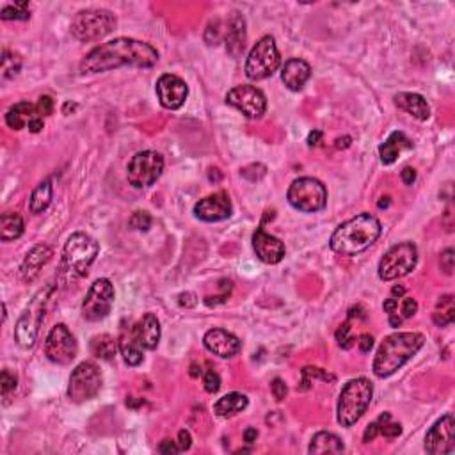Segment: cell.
<instances>
[{"label": "cell", "instance_id": "17", "mask_svg": "<svg viewBox=\"0 0 455 455\" xmlns=\"http://www.w3.org/2000/svg\"><path fill=\"white\" fill-rule=\"evenodd\" d=\"M157 96L158 102L164 109L178 110L185 103L189 96V88L184 78L178 75L165 73L157 81Z\"/></svg>", "mask_w": 455, "mask_h": 455}, {"label": "cell", "instance_id": "28", "mask_svg": "<svg viewBox=\"0 0 455 455\" xmlns=\"http://www.w3.org/2000/svg\"><path fill=\"white\" fill-rule=\"evenodd\" d=\"M247 406H249V401H247L246 395H242V393H228V395H224L223 398L215 402L213 413L220 418H232V416L242 413Z\"/></svg>", "mask_w": 455, "mask_h": 455}, {"label": "cell", "instance_id": "37", "mask_svg": "<svg viewBox=\"0 0 455 455\" xmlns=\"http://www.w3.org/2000/svg\"><path fill=\"white\" fill-rule=\"evenodd\" d=\"M336 341L341 349H345V350L353 349L354 343H356V336L353 334V327H350V322H343L340 327H338Z\"/></svg>", "mask_w": 455, "mask_h": 455}, {"label": "cell", "instance_id": "45", "mask_svg": "<svg viewBox=\"0 0 455 455\" xmlns=\"http://www.w3.org/2000/svg\"><path fill=\"white\" fill-rule=\"evenodd\" d=\"M36 110L40 116H50V114L54 112V100H52V96H41V98L37 100Z\"/></svg>", "mask_w": 455, "mask_h": 455}, {"label": "cell", "instance_id": "56", "mask_svg": "<svg viewBox=\"0 0 455 455\" xmlns=\"http://www.w3.org/2000/svg\"><path fill=\"white\" fill-rule=\"evenodd\" d=\"M401 324H402V317H398L396 313H391V315H389V326L398 327Z\"/></svg>", "mask_w": 455, "mask_h": 455}, {"label": "cell", "instance_id": "49", "mask_svg": "<svg viewBox=\"0 0 455 455\" xmlns=\"http://www.w3.org/2000/svg\"><path fill=\"white\" fill-rule=\"evenodd\" d=\"M358 345H360V350L361 353H370L372 350V347H374V338L370 336V334H361L360 336V340H358Z\"/></svg>", "mask_w": 455, "mask_h": 455}, {"label": "cell", "instance_id": "6", "mask_svg": "<svg viewBox=\"0 0 455 455\" xmlns=\"http://www.w3.org/2000/svg\"><path fill=\"white\" fill-rule=\"evenodd\" d=\"M118 25V20L107 9H84L75 15L71 22V34L78 41H98L109 36Z\"/></svg>", "mask_w": 455, "mask_h": 455}, {"label": "cell", "instance_id": "34", "mask_svg": "<svg viewBox=\"0 0 455 455\" xmlns=\"http://www.w3.org/2000/svg\"><path fill=\"white\" fill-rule=\"evenodd\" d=\"M454 319H455L454 295H450V294L441 295L436 302V308H434L432 322L439 327H447L454 322Z\"/></svg>", "mask_w": 455, "mask_h": 455}, {"label": "cell", "instance_id": "31", "mask_svg": "<svg viewBox=\"0 0 455 455\" xmlns=\"http://www.w3.org/2000/svg\"><path fill=\"white\" fill-rule=\"evenodd\" d=\"M23 219L16 212H6L0 217V239L2 242H11L23 235Z\"/></svg>", "mask_w": 455, "mask_h": 455}, {"label": "cell", "instance_id": "25", "mask_svg": "<svg viewBox=\"0 0 455 455\" xmlns=\"http://www.w3.org/2000/svg\"><path fill=\"white\" fill-rule=\"evenodd\" d=\"M413 148L411 141L406 137L404 132H393L389 134L388 139L379 146V155H381V162L384 165H391L398 160L402 151H408Z\"/></svg>", "mask_w": 455, "mask_h": 455}, {"label": "cell", "instance_id": "15", "mask_svg": "<svg viewBox=\"0 0 455 455\" xmlns=\"http://www.w3.org/2000/svg\"><path fill=\"white\" fill-rule=\"evenodd\" d=\"M226 103L235 107L249 119H260L267 110V98L264 91L247 84L230 89L226 95Z\"/></svg>", "mask_w": 455, "mask_h": 455}, {"label": "cell", "instance_id": "18", "mask_svg": "<svg viewBox=\"0 0 455 455\" xmlns=\"http://www.w3.org/2000/svg\"><path fill=\"white\" fill-rule=\"evenodd\" d=\"M233 206L226 192H215L199 199L194 206V215L205 223H220L232 217Z\"/></svg>", "mask_w": 455, "mask_h": 455}, {"label": "cell", "instance_id": "23", "mask_svg": "<svg viewBox=\"0 0 455 455\" xmlns=\"http://www.w3.org/2000/svg\"><path fill=\"white\" fill-rule=\"evenodd\" d=\"M312 77V66L302 59H290L281 70V81L290 91H301Z\"/></svg>", "mask_w": 455, "mask_h": 455}, {"label": "cell", "instance_id": "48", "mask_svg": "<svg viewBox=\"0 0 455 455\" xmlns=\"http://www.w3.org/2000/svg\"><path fill=\"white\" fill-rule=\"evenodd\" d=\"M178 447H180V451H185V450H189V448H191V444H192V437H191V432H189V430H180V432H178Z\"/></svg>", "mask_w": 455, "mask_h": 455}, {"label": "cell", "instance_id": "19", "mask_svg": "<svg viewBox=\"0 0 455 455\" xmlns=\"http://www.w3.org/2000/svg\"><path fill=\"white\" fill-rule=\"evenodd\" d=\"M203 345L208 353L223 358V360H230L242 350V341L226 329L206 331V334L203 336Z\"/></svg>", "mask_w": 455, "mask_h": 455}, {"label": "cell", "instance_id": "43", "mask_svg": "<svg viewBox=\"0 0 455 455\" xmlns=\"http://www.w3.org/2000/svg\"><path fill=\"white\" fill-rule=\"evenodd\" d=\"M439 265H441V271H443L444 274L450 276L451 272H454V265H455L454 249H447V251H443V253H441Z\"/></svg>", "mask_w": 455, "mask_h": 455}, {"label": "cell", "instance_id": "41", "mask_svg": "<svg viewBox=\"0 0 455 455\" xmlns=\"http://www.w3.org/2000/svg\"><path fill=\"white\" fill-rule=\"evenodd\" d=\"M377 422V420H375ZM379 427H381V434L384 437H388V439H395V437H398L402 434V425L401 423H391V420L386 423H379Z\"/></svg>", "mask_w": 455, "mask_h": 455}, {"label": "cell", "instance_id": "30", "mask_svg": "<svg viewBox=\"0 0 455 455\" xmlns=\"http://www.w3.org/2000/svg\"><path fill=\"white\" fill-rule=\"evenodd\" d=\"M36 112L37 110L32 103L20 102L8 110V114H6V123H8L9 129L22 130L29 125L30 119L36 118Z\"/></svg>", "mask_w": 455, "mask_h": 455}, {"label": "cell", "instance_id": "11", "mask_svg": "<svg viewBox=\"0 0 455 455\" xmlns=\"http://www.w3.org/2000/svg\"><path fill=\"white\" fill-rule=\"evenodd\" d=\"M102 372L93 361H82L75 367L70 375V384H68V398L73 404H84L91 401L102 389Z\"/></svg>", "mask_w": 455, "mask_h": 455}, {"label": "cell", "instance_id": "55", "mask_svg": "<svg viewBox=\"0 0 455 455\" xmlns=\"http://www.w3.org/2000/svg\"><path fill=\"white\" fill-rule=\"evenodd\" d=\"M322 136H324V134L320 132V130H313V132L308 136V144H309V146H317V144H319L320 141H322Z\"/></svg>", "mask_w": 455, "mask_h": 455}, {"label": "cell", "instance_id": "21", "mask_svg": "<svg viewBox=\"0 0 455 455\" xmlns=\"http://www.w3.org/2000/svg\"><path fill=\"white\" fill-rule=\"evenodd\" d=\"M50 258L52 249L47 244H37V246H34L32 249L25 254L22 267H20V276H22L23 281H34V279L37 278V274H40L41 268L50 261Z\"/></svg>", "mask_w": 455, "mask_h": 455}, {"label": "cell", "instance_id": "1", "mask_svg": "<svg viewBox=\"0 0 455 455\" xmlns=\"http://www.w3.org/2000/svg\"><path fill=\"white\" fill-rule=\"evenodd\" d=\"M158 63V52L144 41L132 37H116L93 48L81 63V73H105L123 66L153 68Z\"/></svg>", "mask_w": 455, "mask_h": 455}, {"label": "cell", "instance_id": "8", "mask_svg": "<svg viewBox=\"0 0 455 455\" xmlns=\"http://www.w3.org/2000/svg\"><path fill=\"white\" fill-rule=\"evenodd\" d=\"M287 199L295 210L305 213H315L326 208L327 189L320 180L312 177H302L292 182L288 187Z\"/></svg>", "mask_w": 455, "mask_h": 455}, {"label": "cell", "instance_id": "16", "mask_svg": "<svg viewBox=\"0 0 455 455\" xmlns=\"http://www.w3.org/2000/svg\"><path fill=\"white\" fill-rule=\"evenodd\" d=\"M425 450L430 455H448L455 450V420L444 415L429 429L425 436Z\"/></svg>", "mask_w": 455, "mask_h": 455}, {"label": "cell", "instance_id": "7", "mask_svg": "<svg viewBox=\"0 0 455 455\" xmlns=\"http://www.w3.org/2000/svg\"><path fill=\"white\" fill-rule=\"evenodd\" d=\"M281 66V54L272 36H264L253 48L246 61V75L249 81L260 82L272 77Z\"/></svg>", "mask_w": 455, "mask_h": 455}, {"label": "cell", "instance_id": "47", "mask_svg": "<svg viewBox=\"0 0 455 455\" xmlns=\"http://www.w3.org/2000/svg\"><path fill=\"white\" fill-rule=\"evenodd\" d=\"M379 434H381V427H379V423L377 422L370 423V425L367 427V430H365L363 441L365 443H370V441H374Z\"/></svg>", "mask_w": 455, "mask_h": 455}, {"label": "cell", "instance_id": "50", "mask_svg": "<svg viewBox=\"0 0 455 455\" xmlns=\"http://www.w3.org/2000/svg\"><path fill=\"white\" fill-rule=\"evenodd\" d=\"M178 302H180L182 308H194L198 305V299H196V295L192 292H185V294L180 295V301Z\"/></svg>", "mask_w": 455, "mask_h": 455}, {"label": "cell", "instance_id": "52", "mask_svg": "<svg viewBox=\"0 0 455 455\" xmlns=\"http://www.w3.org/2000/svg\"><path fill=\"white\" fill-rule=\"evenodd\" d=\"M382 308H384V312L388 313V315H391V313H396V309H398V299H395V297L386 299L384 305H382Z\"/></svg>", "mask_w": 455, "mask_h": 455}, {"label": "cell", "instance_id": "14", "mask_svg": "<svg viewBox=\"0 0 455 455\" xmlns=\"http://www.w3.org/2000/svg\"><path fill=\"white\" fill-rule=\"evenodd\" d=\"M78 343L64 324L52 327L45 341V356L55 365H70L77 358Z\"/></svg>", "mask_w": 455, "mask_h": 455}, {"label": "cell", "instance_id": "20", "mask_svg": "<svg viewBox=\"0 0 455 455\" xmlns=\"http://www.w3.org/2000/svg\"><path fill=\"white\" fill-rule=\"evenodd\" d=\"M253 249L256 253L258 260L264 261L267 265H276L285 258V244L278 239V237L271 235L264 230V228H258L253 235Z\"/></svg>", "mask_w": 455, "mask_h": 455}, {"label": "cell", "instance_id": "5", "mask_svg": "<svg viewBox=\"0 0 455 455\" xmlns=\"http://www.w3.org/2000/svg\"><path fill=\"white\" fill-rule=\"evenodd\" d=\"M52 290H54V287H47L37 292L32 297V301L29 302V306H27L22 315H20L18 322H16L15 326V338L22 349H30V347H34V343H36L41 322L45 320L47 302L48 299H50Z\"/></svg>", "mask_w": 455, "mask_h": 455}, {"label": "cell", "instance_id": "58", "mask_svg": "<svg viewBox=\"0 0 455 455\" xmlns=\"http://www.w3.org/2000/svg\"><path fill=\"white\" fill-rule=\"evenodd\" d=\"M391 294L393 295H398V297H401V295L406 294V290H404V287H393Z\"/></svg>", "mask_w": 455, "mask_h": 455}, {"label": "cell", "instance_id": "54", "mask_svg": "<svg viewBox=\"0 0 455 455\" xmlns=\"http://www.w3.org/2000/svg\"><path fill=\"white\" fill-rule=\"evenodd\" d=\"M256 437H258V430L253 429V427H249V429L244 430V441H246L247 444L254 443V441H256Z\"/></svg>", "mask_w": 455, "mask_h": 455}, {"label": "cell", "instance_id": "9", "mask_svg": "<svg viewBox=\"0 0 455 455\" xmlns=\"http://www.w3.org/2000/svg\"><path fill=\"white\" fill-rule=\"evenodd\" d=\"M100 253V244L88 233L77 232L68 239L63 251L64 267L77 276L88 274Z\"/></svg>", "mask_w": 455, "mask_h": 455}, {"label": "cell", "instance_id": "57", "mask_svg": "<svg viewBox=\"0 0 455 455\" xmlns=\"http://www.w3.org/2000/svg\"><path fill=\"white\" fill-rule=\"evenodd\" d=\"M350 146V137H343V139L336 141V148H347Z\"/></svg>", "mask_w": 455, "mask_h": 455}, {"label": "cell", "instance_id": "4", "mask_svg": "<svg viewBox=\"0 0 455 455\" xmlns=\"http://www.w3.org/2000/svg\"><path fill=\"white\" fill-rule=\"evenodd\" d=\"M374 396V386L368 379L358 377L343 386L338 398L336 420L341 427H353L367 413Z\"/></svg>", "mask_w": 455, "mask_h": 455}, {"label": "cell", "instance_id": "22", "mask_svg": "<svg viewBox=\"0 0 455 455\" xmlns=\"http://www.w3.org/2000/svg\"><path fill=\"white\" fill-rule=\"evenodd\" d=\"M134 329V336L139 341V345L146 350H155L160 341V322L153 313H146Z\"/></svg>", "mask_w": 455, "mask_h": 455}, {"label": "cell", "instance_id": "59", "mask_svg": "<svg viewBox=\"0 0 455 455\" xmlns=\"http://www.w3.org/2000/svg\"><path fill=\"white\" fill-rule=\"evenodd\" d=\"M388 206H389V196L381 198V201H379V208H388Z\"/></svg>", "mask_w": 455, "mask_h": 455}, {"label": "cell", "instance_id": "44", "mask_svg": "<svg viewBox=\"0 0 455 455\" xmlns=\"http://www.w3.org/2000/svg\"><path fill=\"white\" fill-rule=\"evenodd\" d=\"M416 312H418V302L413 297H406L401 305L402 319H411V317L416 315Z\"/></svg>", "mask_w": 455, "mask_h": 455}, {"label": "cell", "instance_id": "26", "mask_svg": "<svg viewBox=\"0 0 455 455\" xmlns=\"http://www.w3.org/2000/svg\"><path fill=\"white\" fill-rule=\"evenodd\" d=\"M395 105L420 122H427L430 118L429 103L418 93H398L395 95Z\"/></svg>", "mask_w": 455, "mask_h": 455}, {"label": "cell", "instance_id": "24", "mask_svg": "<svg viewBox=\"0 0 455 455\" xmlns=\"http://www.w3.org/2000/svg\"><path fill=\"white\" fill-rule=\"evenodd\" d=\"M244 48H246V20L240 13H233L232 18L228 20L226 50L233 57H239Z\"/></svg>", "mask_w": 455, "mask_h": 455}, {"label": "cell", "instance_id": "13", "mask_svg": "<svg viewBox=\"0 0 455 455\" xmlns=\"http://www.w3.org/2000/svg\"><path fill=\"white\" fill-rule=\"evenodd\" d=\"M114 305V287L110 279L100 278L91 285L82 302V317L88 322H100L110 313Z\"/></svg>", "mask_w": 455, "mask_h": 455}, {"label": "cell", "instance_id": "53", "mask_svg": "<svg viewBox=\"0 0 455 455\" xmlns=\"http://www.w3.org/2000/svg\"><path fill=\"white\" fill-rule=\"evenodd\" d=\"M43 126H45L43 118H41V116H36L34 119H30L29 125H27V129H29L32 134H37V132H41V129H43Z\"/></svg>", "mask_w": 455, "mask_h": 455}, {"label": "cell", "instance_id": "36", "mask_svg": "<svg viewBox=\"0 0 455 455\" xmlns=\"http://www.w3.org/2000/svg\"><path fill=\"white\" fill-rule=\"evenodd\" d=\"M2 20H29V2H16L15 6H4L0 11Z\"/></svg>", "mask_w": 455, "mask_h": 455}, {"label": "cell", "instance_id": "29", "mask_svg": "<svg viewBox=\"0 0 455 455\" xmlns=\"http://www.w3.org/2000/svg\"><path fill=\"white\" fill-rule=\"evenodd\" d=\"M343 450H345V444L341 443V439L336 434L331 432H317L308 448V451L312 455L341 454Z\"/></svg>", "mask_w": 455, "mask_h": 455}, {"label": "cell", "instance_id": "39", "mask_svg": "<svg viewBox=\"0 0 455 455\" xmlns=\"http://www.w3.org/2000/svg\"><path fill=\"white\" fill-rule=\"evenodd\" d=\"M16 384H18L16 375L11 374L9 370H2V375H0V391H2V395L8 396L9 393L15 391Z\"/></svg>", "mask_w": 455, "mask_h": 455}, {"label": "cell", "instance_id": "40", "mask_svg": "<svg viewBox=\"0 0 455 455\" xmlns=\"http://www.w3.org/2000/svg\"><path fill=\"white\" fill-rule=\"evenodd\" d=\"M203 384L208 393H217L220 388V377L215 370H206L205 377H203Z\"/></svg>", "mask_w": 455, "mask_h": 455}, {"label": "cell", "instance_id": "38", "mask_svg": "<svg viewBox=\"0 0 455 455\" xmlns=\"http://www.w3.org/2000/svg\"><path fill=\"white\" fill-rule=\"evenodd\" d=\"M130 226L139 232H148L151 228V215L148 212H136L129 220Z\"/></svg>", "mask_w": 455, "mask_h": 455}, {"label": "cell", "instance_id": "10", "mask_svg": "<svg viewBox=\"0 0 455 455\" xmlns=\"http://www.w3.org/2000/svg\"><path fill=\"white\" fill-rule=\"evenodd\" d=\"M418 264V249L413 242L393 246L379 261V278L382 281H395L415 271Z\"/></svg>", "mask_w": 455, "mask_h": 455}, {"label": "cell", "instance_id": "27", "mask_svg": "<svg viewBox=\"0 0 455 455\" xmlns=\"http://www.w3.org/2000/svg\"><path fill=\"white\" fill-rule=\"evenodd\" d=\"M118 347L123 360H125V363L129 365V367H139V365L143 363L144 360L143 347L139 345V341H137L136 336H134L132 327H130V329L122 331V336H119L118 340Z\"/></svg>", "mask_w": 455, "mask_h": 455}, {"label": "cell", "instance_id": "60", "mask_svg": "<svg viewBox=\"0 0 455 455\" xmlns=\"http://www.w3.org/2000/svg\"><path fill=\"white\" fill-rule=\"evenodd\" d=\"M201 374V370L198 372V365H192V372H191V375L192 377H198V375Z\"/></svg>", "mask_w": 455, "mask_h": 455}, {"label": "cell", "instance_id": "46", "mask_svg": "<svg viewBox=\"0 0 455 455\" xmlns=\"http://www.w3.org/2000/svg\"><path fill=\"white\" fill-rule=\"evenodd\" d=\"M158 451H160V454H178V451H180V447H178L177 441L164 439L160 444H158Z\"/></svg>", "mask_w": 455, "mask_h": 455}, {"label": "cell", "instance_id": "2", "mask_svg": "<svg viewBox=\"0 0 455 455\" xmlns=\"http://www.w3.org/2000/svg\"><path fill=\"white\" fill-rule=\"evenodd\" d=\"M381 232L382 226L377 217L370 213H360L334 230L329 246L338 254L356 256L368 249L381 237Z\"/></svg>", "mask_w": 455, "mask_h": 455}, {"label": "cell", "instance_id": "51", "mask_svg": "<svg viewBox=\"0 0 455 455\" xmlns=\"http://www.w3.org/2000/svg\"><path fill=\"white\" fill-rule=\"evenodd\" d=\"M401 178H402V182H404L406 185H413V184H415V180H416V171L413 167H404V169H402Z\"/></svg>", "mask_w": 455, "mask_h": 455}, {"label": "cell", "instance_id": "42", "mask_svg": "<svg viewBox=\"0 0 455 455\" xmlns=\"http://www.w3.org/2000/svg\"><path fill=\"white\" fill-rule=\"evenodd\" d=\"M271 391H272V395H274V398L276 401H285V398H287V395H288V388H287V384H285V381H283V379H279V377H276L274 381L271 382Z\"/></svg>", "mask_w": 455, "mask_h": 455}, {"label": "cell", "instance_id": "33", "mask_svg": "<svg viewBox=\"0 0 455 455\" xmlns=\"http://www.w3.org/2000/svg\"><path fill=\"white\" fill-rule=\"evenodd\" d=\"M52 196H54V187H52V182L50 180L41 182V184L34 189L32 194H30V199H29L30 213H34V215H37V213H43L45 210L50 206Z\"/></svg>", "mask_w": 455, "mask_h": 455}, {"label": "cell", "instance_id": "32", "mask_svg": "<svg viewBox=\"0 0 455 455\" xmlns=\"http://www.w3.org/2000/svg\"><path fill=\"white\" fill-rule=\"evenodd\" d=\"M89 349H91L93 356L98 358V360L112 361L114 356H116V350H118L119 347L118 341L114 340L110 334H96V336L91 338Z\"/></svg>", "mask_w": 455, "mask_h": 455}, {"label": "cell", "instance_id": "35", "mask_svg": "<svg viewBox=\"0 0 455 455\" xmlns=\"http://www.w3.org/2000/svg\"><path fill=\"white\" fill-rule=\"evenodd\" d=\"M22 70V59L16 54H11L9 50L2 52V77L13 78Z\"/></svg>", "mask_w": 455, "mask_h": 455}, {"label": "cell", "instance_id": "12", "mask_svg": "<svg viewBox=\"0 0 455 455\" xmlns=\"http://www.w3.org/2000/svg\"><path fill=\"white\" fill-rule=\"evenodd\" d=\"M164 171V157L157 151H139L126 165V178L134 189H148L160 178Z\"/></svg>", "mask_w": 455, "mask_h": 455}, {"label": "cell", "instance_id": "3", "mask_svg": "<svg viewBox=\"0 0 455 455\" xmlns=\"http://www.w3.org/2000/svg\"><path fill=\"white\" fill-rule=\"evenodd\" d=\"M423 343L425 336L420 333H393L386 336L375 354L374 374L381 379L393 375L418 354Z\"/></svg>", "mask_w": 455, "mask_h": 455}]
</instances>
